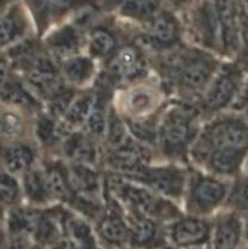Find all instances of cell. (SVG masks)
<instances>
[{
  "instance_id": "681fc988",
  "label": "cell",
  "mask_w": 248,
  "mask_h": 249,
  "mask_svg": "<svg viewBox=\"0 0 248 249\" xmlns=\"http://www.w3.org/2000/svg\"><path fill=\"white\" fill-rule=\"evenodd\" d=\"M55 249H60V248H58V247H57V248H55Z\"/></svg>"
},
{
  "instance_id": "277c9868",
  "label": "cell",
  "mask_w": 248,
  "mask_h": 249,
  "mask_svg": "<svg viewBox=\"0 0 248 249\" xmlns=\"http://www.w3.org/2000/svg\"><path fill=\"white\" fill-rule=\"evenodd\" d=\"M233 148L248 153V121L237 114H219L202 125L190 150V162L199 167L212 150Z\"/></svg>"
},
{
  "instance_id": "603a6c76",
  "label": "cell",
  "mask_w": 248,
  "mask_h": 249,
  "mask_svg": "<svg viewBox=\"0 0 248 249\" xmlns=\"http://www.w3.org/2000/svg\"><path fill=\"white\" fill-rule=\"evenodd\" d=\"M31 18L28 10L19 1H14L0 14V50L9 49L29 36Z\"/></svg>"
},
{
  "instance_id": "44dd1931",
  "label": "cell",
  "mask_w": 248,
  "mask_h": 249,
  "mask_svg": "<svg viewBox=\"0 0 248 249\" xmlns=\"http://www.w3.org/2000/svg\"><path fill=\"white\" fill-rule=\"evenodd\" d=\"M39 36L58 23L82 5V0H26Z\"/></svg>"
},
{
  "instance_id": "5b68a950",
  "label": "cell",
  "mask_w": 248,
  "mask_h": 249,
  "mask_svg": "<svg viewBox=\"0 0 248 249\" xmlns=\"http://www.w3.org/2000/svg\"><path fill=\"white\" fill-rule=\"evenodd\" d=\"M168 99L157 77H147L116 90L112 105L123 119L148 121L160 118L169 105Z\"/></svg>"
},
{
  "instance_id": "83f0119b",
  "label": "cell",
  "mask_w": 248,
  "mask_h": 249,
  "mask_svg": "<svg viewBox=\"0 0 248 249\" xmlns=\"http://www.w3.org/2000/svg\"><path fill=\"white\" fill-rule=\"evenodd\" d=\"M248 153L233 148L218 147L206 156L198 168L218 178H232L240 175Z\"/></svg>"
},
{
  "instance_id": "ba28073f",
  "label": "cell",
  "mask_w": 248,
  "mask_h": 249,
  "mask_svg": "<svg viewBox=\"0 0 248 249\" xmlns=\"http://www.w3.org/2000/svg\"><path fill=\"white\" fill-rule=\"evenodd\" d=\"M229 186L221 178L190 170L185 194L187 215L204 218L220 208L226 201Z\"/></svg>"
},
{
  "instance_id": "d6986e66",
  "label": "cell",
  "mask_w": 248,
  "mask_h": 249,
  "mask_svg": "<svg viewBox=\"0 0 248 249\" xmlns=\"http://www.w3.org/2000/svg\"><path fill=\"white\" fill-rule=\"evenodd\" d=\"M39 147L29 139L0 142V167L5 172L21 178L40 162Z\"/></svg>"
},
{
  "instance_id": "7c38bea8",
  "label": "cell",
  "mask_w": 248,
  "mask_h": 249,
  "mask_svg": "<svg viewBox=\"0 0 248 249\" xmlns=\"http://www.w3.org/2000/svg\"><path fill=\"white\" fill-rule=\"evenodd\" d=\"M186 31L195 46L219 55V27L214 0H198L187 10Z\"/></svg>"
},
{
  "instance_id": "4fadbf2b",
  "label": "cell",
  "mask_w": 248,
  "mask_h": 249,
  "mask_svg": "<svg viewBox=\"0 0 248 249\" xmlns=\"http://www.w3.org/2000/svg\"><path fill=\"white\" fill-rule=\"evenodd\" d=\"M95 232L105 243L114 247H121L130 241L125 211L106 187L104 190V211L95 220Z\"/></svg>"
},
{
  "instance_id": "8fae6325",
  "label": "cell",
  "mask_w": 248,
  "mask_h": 249,
  "mask_svg": "<svg viewBox=\"0 0 248 249\" xmlns=\"http://www.w3.org/2000/svg\"><path fill=\"white\" fill-rule=\"evenodd\" d=\"M190 170L177 163L152 164L136 179L130 181L138 182L153 194L177 203L184 199L186 194Z\"/></svg>"
},
{
  "instance_id": "f1b7e54d",
  "label": "cell",
  "mask_w": 248,
  "mask_h": 249,
  "mask_svg": "<svg viewBox=\"0 0 248 249\" xmlns=\"http://www.w3.org/2000/svg\"><path fill=\"white\" fill-rule=\"evenodd\" d=\"M33 117L21 109L0 105V142L24 140L32 133Z\"/></svg>"
},
{
  "instance_id": "4316f807",
  "label": "cell",
  "mask_w": 248,
  "mask_h": 249,
  "mask_svg": "<svg viewBox=\"0 0 248 249\" xmlns=\"http://www.w3.org/2000/svg\"><path fill=\"white\" fill-rule=\"evenodd\" d=\"M60 65L61 75L66 84L75 89H85L89 85L94 84L99 71H97V62L92 60L87 53H77L74 56L65 58Z\"/></svg>"
},
{
  "instance_id": "52a82bcc",
  "label": "cell",
  "mask_w": 248,
  "mask_h": 249,
  "mask_svg": "<svg viewBox=\"0 0 248 249\" xmlns=\"http://www.w3.org/2000/svg\"><path fill=\"white\" fill-rule=\"evenodd\" d=\"M150 55L133 39L122 44L113 57L104 63L97 77L114 90H118L150 77Z\"/></svg>"
},
{
  "instance_id": "3957f363",
  "label": "cell",
  "mask_w": 248,
  "mask_h": 249,
  "mask_svg": "<svg viewBox=\"0 0 248 249\" xmlns=\"http://www.w3.org/2000/svg\"><path fill=\"white\" fill-rule=\"evenodd\" d=\"M104 174L106 190L126 211L135 212L160 224H169L184 215L175 202L153 194L142 185L106 172Z\"/></svg>"
},
{
  "instance_id": "f6af8a7d",
  "label": "cell",
  "mask_w": 248,
  "mask_h": 249,
  "mask_svg": "<svg viewBox=\"0 0 248 249\" xmlns=\"http://www.w3.org/2000/svg\"><path fill=\"white\" fill-rule=\"evenodd\" d=\"M246 238H247L248 241V220H247V224H246Z\"/></svg>"
},
{
  "instance_id": "9a60e30c",
  "label": "cell",
  "mask_w": 248,
  "mask_h": 249,
  "mask_svg": "<svg viewBox=\"0 0 248 249\" xmlns=\"http://www.w3.org/2000/svg\"><path fill=\"white\" fill-rule=\"evenodd\" d=\"M57 157L71 164H85L100 168L102 145L83 129L72 130L61 145Z\"/></svg>"
},
{
  "instance_id": "8992f818",
  "label": "cell",
  "mask_w": 248,
  "mask_h": 249,
  "mask_svg": "<svg viewBox=\"0 0 248 249\" xmlns=\"http://www.w3.org/2000/svg\"><path fill=\"white\" fill-rule=\"evenodd\" d=\"M246 71L238 61L223 63L196 102L203 121H209L233 106L245 85Z\"/></svg>"
},
{
  "instance_id": "7dc6e473",
  "label": "cell",
  "mask_w": 248,
  "mask_h": 249,
  "mask_svg": "<svg viewBox=\"0 0 248 249\" xmlns=\"http://www.w3.org/2000/svg\"><path fill=\"white\" fill-rule=\"evenodd\" d=\"M190 249H201V248H190Z\"/></svg>"
},
{
  "instance_id": "f546056e",
  "label": "cell",
  "mask_w": 248,
  "mask_h": 249,
  "mask_svg": "<svg viewBox=\"0 0 248 249\" xmlns=\"http://www.w3.org/2000/svg\"><path fill=\"white\" fill-rule=\"evenodd\" d=\"M21 189L22 195L31 207L46 208L55 204L51 198L45 173L40 162L22 175Z\"/></svg>"
},
{
  "instance_id": "4dcf8cb0",
  "label": "cell",
  "mask_w": 248,
  "mask_h": 249,
  "mask_svg": "<svg viewBox=\"0 0 248 249\" xmlns=\"http://www.w3.org/2000/svg\"><path fill=\"white\" fill-rule=\"evenodd\" d=\"M242 220L235 212L220 214L212 228L214 249H235L242 236Z\"/></svg>"
},
{
  "instance_id": "6da1fadb",
  "label": "cell",
  "mask_w": 248,
  "mask_h": 249,
  "mask_svg": "<svg viewBox=\"0 0 248 249\" xmlns=\"http://www.w3.org/2000/svg\"><path fill=\"white\" fill-rule=\"evenodd\" d=\"M150 63L168 96L191 104L198 101L223 65L215 53L186 44L150 55Z\"/></svg>"
},
{
  "instance_id": "d6a6232c",
  "label": "cell",
  "mask_w": 248,
  "mask_h": 249,
  "mask_svg": "<svg viewBox=\"0 0 248 249\" xmlns=\"http://www.w3.org/2000/svg\"><path fill=\"white\" fill-rule=\"evenodd\" d=\"M95 101V91L92 87L79 89L62 117L66 125L72 130L83 129Z\"/></svg>"
},
{
  "instance_id": "e575fe53",
  "label": "cell",
  "mask_w": 248,
  "mask_h": 249,
  "mask_svg": "<svg viewBox=\"0 0 248 249\" xmlns=\"http://www.w3.org/2000/svg\"><path fill=\"white\" fill-rule=\"evenodd\" d=\"M159 0H121L118 14L129 21L145 24L160 11Z\"/></svg>"
},
{
  "instance_id": "bcb514c9",
  "label": "cell",
  "mask_w": 248,
  "mask_h": 249,
  "mask_svg": "<svg viewBox=\"0 0 248 249\" xmlns=\"http://www.w3.org/2000/svg\"><path fill=\"white\" fill-rule=\"evenodd\" d=\"M245 164H246V169H247V172H248V156H247V158H246V160H245Z\"/></svg>"
},
{
  "instance_id": "30bf717a",
  "label": "cell",
  "mask_w": 248,
  "mask_h": 249,
  "mask_svg": "<svg viewBox=\"0 0 248 249\" xmlns=\"http://www.w3.org/2000/svg\"><path fill=\"white\" fill-rule=\"evenodd\" d=\"M184 27L169 10H160L153 18L142 24V31L135 39L148 55H156L177 48L182 41Z\"/></svg>"
},
{
  "instance_id": "5bb4252c",
  "label": "cell",
  "mask_w": 248,
  "mask_h": 249,
  "mask_svg": "<svg viewBox=\"0 0 248 249\" xmlns=\"http://www.w3.org/2000/svg\"><path fill=\"white\" fill-rule=\"evenodd\" d=\"M87 22L88 19L63 24L49 32L48 36L41 40L49 53L57 62L82 53V49L85 48L87 32L90 27L89 24H85Z\"/></svg>"
},
{
  "instance_id": "7402d4cb",
  "label": "cell",
  "mask_w": 248,
  "mask_h": 249,
  "mask_svg": "<svg viewBox=\"0 0 248 249\" xmlns=\"http://www.w3.org/2000/svg\"><path fill=\"white\" fill-rule=\"evenodd\" d=\"M67 164L71 185L78 198L104 203L105 174L101 168L85 164Z\"/></svg>"
},
{
  "instance_id": "7bdbcfd3",
  "label": "cell",
  "mask_w": 248,
  "mask_h": 249,
  "mask_svg": "<svg viewBox=\"0 0 248 249\" xmlns=\"http://www.w3.org/2000/svg\"><path fill=\"white\" fill-rule=\"evenodd\" d=\"M11 2H14V1H11V0H0V14L4 11V10L6 9V7L11 4Z\"/></svg>"
},
{
  "instance_id": "60d3db41",
  "label": "cell",
  "mask_w": 248,
  "mask_h": 249,
  "mask_svg": "<svg viewBox=\"0 0 248 249\" xmlns=\"http://www.w3.org/2000/svg\"><path fill=\"white\" fill-rule=\"evenodd\" d=\"M198 0H163L172 11H187L191 9Z\"/></svg>"
},
{
  "instance_id": "2e32d148",
  "label": "cell",
  "mask_w": 248,
  "mask_h": 249,
  "mask_svg": "<svg viewBox=\"0 0 248 249\" xmlns=\"http://www.w3.org/2000/svg\"><path fill=\"white\" fill-rule=\"evenodd\" d=\"M71 131L72 129L68 128L62 119L51 116L45 109L33 117L32 134L34 142L44 152V156L57 157L63 140Z\"/></svg>"
},
{
  "instance_id": "cb8c5ba5",
  "label": "cell",
  "mask_w": 248,
  "mask_h": 249,
  "mask_svg": "<svg viewBox=\"0 0 248 249\" xmlns=\"http://www.w3.org/2000/svg\"><path fill=\"white\" fill-rule=\"evenodd\" d=\"M122 44L123 43H121V34L114 29V27L108 24H94L90 26L87 32V55L96 62H101L102 65L113 57Z\"/></svg>"
},
{
  "instance_id": "484cf974",
  "label": "cell",
  "mask_w": 248,
  "mask_h": 249,
  "mask_svg": "<svg viewBox=\"0 0 248 249\" xmlns=\"http://www.w3.org/2000/svg\"><path fill=\"white\" fill-rule=\"evenodd\" d=\"M61 224L62 238L68 249H99L96 236L89 220L63 207Z\"/></svg>"
},
{
  "instance_id": "74e56055",
  "label": "cell",
  "mask_w": 248,
  "mask_h": 249,
  "mask_svg": "<svg viewBox=\"0 0 248 249\" xmlns=\"http://www.w3.org/2000/svg\"><path fill=\"white\" fill-rule=\"evenodd\" d=\"M237 61L243 70L248 73V24L242 23L241 32V49L237 55Z\"/></svg>"
},
{
  "instance_id": "8d00e7d4",
  "label": "cell",
  "mask_w": 248,
  "mask_h": 249,
  "mask_svg": "<svg viewBox=\"0 0 248 249\" xmlns=\"http://www.w3.org/2000/svg\"><path fill=\"white\" fill-rule=\"evenodd\" d=\"M226 207L235 213H248V174L237 177L229 189Z\"/></svg>"
},
{
  "instance_id": "ac0fdd59",
  "label": "cell",
  "mask_w": 248,
  "mask_h": 249,
  "mask_svg": "<svg viewBox=\"0 0 248 249\" xmlns=\"http://www.w3.org/2000/svg\"><path fill=\"white\" fill-rule=\"evenodd\" d=\"M213 224L207 219L192 215H182L168 224L170 240L177 247L198 248L211 240Z\"/></svg>"
},
{
  "instance_id": "ee69618b",
  "label": "cell",
  "mask_w": 248,
  "mask_h": 249,
  "mask_svg": "<svg viewBox=\"0 0 248 249\" xmlns=\"http://www.w3.org/2000/svg\"><path fill=\"white\" fill-rule=\"evenodd\" d=\"M5 207L0 206V225L2 224V221H5V219H6V213H5Z\"/></svg>"
},
{
  "instance_id": "f907efd6",
  "label": "cell",
  "mask_w": 248,
  "mask_h": 249,
  "mask_svg": "<svg viewBox=\"0 0 248 249\" xmlns=\"http://www.w3.org/2000/svg\"><path fill=\"white\" fill-rule=\"evenodd\" d=\"M247 5H248V4H247Z\"/></svg>"
},
{
  "instance_id": "d590c367",
  "label": "cell",
  "mask_w": 248,
  "mask_h": 249,
  "mask_svg": "<svg viewBox=\"0 0 248 249\" xmlns=\"http://www.w3.org/2000/svg\"><path fill=\"white\" fill-rule=\"evenodd\" d=\"M22 189L18 178L5 172L0 167V206L5 208H12L18 206L21 202Z\"/></svg>"
},
{
  "instance_id": "f35d334b",
  "label": "cell",
  "mask_w": 248,
  "mask_h": 249,
  "mask_svg": "<svg viewBox=\"0 0 248 249\" xmlns=\"http://www.w3.org/2000/svg\"><path fill=\"white\" fill-rule=\"evenodd\" d=\"M233 106H235V109H237L240 113H242L243 118L248 121V79L246 80L245 85H243L242 90H241L240 96L237 97Z\"/></svg>"
},
{
  "instance_id": "d4e9b609",
  "label": "cell",
  "mask_w": 248,
  "mask_h": 249,
  "mask_svg": "<svg viewBox=\"0 0 248 249\" xmlns=\"http://www.w3.org/2000/svg\"><path fill=\"white\" fill-rule=\"evenodd\" d=\"M0 104L21 109L31 116H35L45 109L43 102L29 90L21 77L15 72L0 87Z\"/></svg>"
},
{
  "instance_id": "816d5d0a",
  "label": "cell",
  "mask_w": 248,
  "mask_h": 249,
  "mask_svg": "<svg viewBox=\"0 0 248 249\" xmlns=\"http://www.w3.org/2000/svg\"><path fill=\"white\" fill-rule=\"evenodd\" d=\"M38 249H39V248H38Z\"/></svg>"
},
{
  "instance_id": "1f68e13d",
  "label": "cell",
  "mask_w": 248,
  "mask_h": 249,
  "mask_svg": "<svg viewBox=\"0 0 248 249\" xmlns=\"http://www.w3.org/2000/svg\"><path fill=\"white\" fill-rule=\"evenodd\" d=\"M124 211L130 231L129 243L131 246L136 248H143L157 242L162 224L135 212L126 211V209Z\"/></svg>"
},
{
  "instance_id": "ab89813d",
  "label": "cell",
  "mask_w": 248,
  "mask_h": 249,
  "mask_svg": "<svg viewBox=\"0 0 248 249\" xmlns=\"http://www.w3.org/2000/svg\"><path fill=\"white\" fill-rule=\"evenodd\" d=\"M12 73H14V70H12L6 53H2L0 50V87L11 77Z\"/></svg>"
},
{
  "instance_id": "e0dca14e",
  "label": "cell",
  "mask_w": 248,
  "mask_h": 249,
  "mask_svg": "<svg viewBox=\"0 0 248 249\" xmlns=\"http://www.w3.org/2000/svg\"><path fill=\"white\" fill-rule=\"evenodd\" d=\"M219 27V55L237 56L241 49L242 22L230 0H214Z\"/></svg>"
},
{
  "instance_id": "9c48e42d",
  "label": "cell",
  "mask_w": 248,
  "mask_h": 249,
  "mask_svg": "<svg viewBox=\"0 0 248 249\" xmlns=\"http://www.w3.org/2000/svg\"><path fill=\"white\" fill-rule=\"evenodd\" d=\"M156 155V150L130 138L116 150L104 151L100 168L109 174L134 180L155 163Z\"/></svg>"
},
{
  "instance_id": "c3c4849f",
  "label": "cell",
  "mask_w": 248,
  "mask_h": 249,
  "mask_svg": "<svg viewBox=\"0 0 248 249\" xmlns=\"http://www.w3.org/2000/svg\"><path fill=\"white\" fill-rule=\"evenodd\" d=\"M11 1H16V0H11Z\"/></svg>"
},
{
  "instance_id": "b9f144b4",
  "label": "cell",
  "mask_w": 248,
  "mask_h": 249,
  "mask_svg": "<svg viewBox=\"0 0 248 249\" xmlns=\"http://www.w3.org/2000/svg\"><path fill=\"white\" fill-rule=\"evenodd\" d=\"M27 237H10L9 242L4 245V249H27Z\"/></svg>"
},
{
  "instance_id": "ffe728a7",
  "label": "cell",
  "mask_w": 248,
  "mask_h": 249,
  "mask_svg": "<svg viewBox=\"0 0 248 249\" xmlns=\"http://www.w3.org/2000/svg\"><path fill=\"white\" fill-rule=\"evenodd\" d=\"M40 164L45 173L46 182L53 203L62 204L70 208L77 195L71 185L67 162L60 157L44 156L40 160Z\"/></svg>"
},
{
  "instance_id": "836d02e7",
  "label": "cell",
  "mask_w": 248,
  "mask_h": 249,
  "mask_svg": "<svg viewBox=\"0 0 248 249\" xmlns=\"http://www.w3.org/2000/svg\"><path fill=\"white\" fill-rule=\"evenodd\" d=\"M39 208L31 206L12 207L6 213V230L10 237H32Z\"/></svg>"
},
{
  "instance_id": "7a4b0ae2",
  "label": "cell",
  "mask_w": 248,
  "mask_h": 249,
  "mask_svg": "<svg viewBox=\"0 0 248 249\" xmlns=\"http://www.w3.org/2000/svg\"><path fill=\"white\" fill-rule=\"evenodd\" d=\"M202 125L203 119L196 104L173 100L158 122L157 155L170 163H190V150Z\"/></svg>"
}]
</instances>
